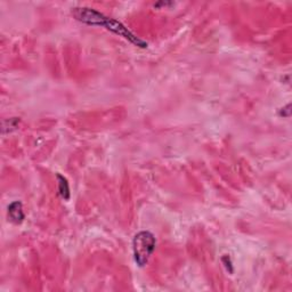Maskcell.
Instances as JSON below:
<instances>
[{
    "instance_id": "6da1fadb",
    "label": "cell",
    "mask_w": 292,
    "mask_h": 292,
    "mask_svg": "<svg viewBox=\"0 0 292 292\" xmlns=\"http://www.w3.org/2000/svg\"><path fill=\"white\" fill-rule=\"evenodd\" d=\"M72 15L77 21L81 22L83 24L91 27H102L105 29L111 31L118 36L125 38L126 40L132 42L133 45H135L136 47L146 48L147 42L144 41L135 36L128 27H126L124 24L119 21L111 19V17L105 16L103 13L98 12V10L94 8H89V7H76L72 9Z\"/></svg>"
},
{
    "instance_id": "7a4b0ae2",
    "label": "cell",
    "mask_w": 292,
    "mask_h": 292,
    "mask_svg": "<svg viewBox=\"0 0 292 292\" xmlns=\"http://www.w3.org/2000/svg\"><path fill=\"white\" fill-rule=\"evenodd\" d=\"M156 237L149 231H142L135 235L133 240V252L135 263L144 267L149 263L151 256L156 250Z\"/></svg>"
},
{
    "instance_id": "3957f363",
    "label": "cell",
    "mask_w": 292,
    "mask_h": 292,
    "mask_svg": "<svg viewBox=\"0 0 292 292\" xmlns=\"http://www.w3.org/2000/svg\"><path fill=\"white\" fill-rule=\"evenodd\" d=\"M8 217L15 224H21L26 218L23 205L20 201H14L8 206Z\"/></svg>"
},
{
    "instance_id": "277c9868",
    "label": "cell",
    "mask_w": 292,
    "mask_h": 292,
    "mask_svg": "<svg viewBox=\"0 0 292 292\" xmlns=\"http://www.w3.org/2000/svg\"><path fill=\"white\" fill-rule=\"evenodd\" d=\"M57 181H58V194L61 195L62 199L69 200L70 199V186L64 176L57 174Z\"/></svg>"
},
{
    "instance_id": "5b68a950",
    "label": "cell",
    "mask_w": 292,
    "mask_h": 292,
    "mask_svg": "<svg viewBox=\"0 0 292 292\" xmlns=\"http://www.w3.org/2000/svg\"><path fill=\"white\" fill-rule=\"evenodd\" d=\"M221 260H223V263L225 264V267H226V269L228 270V272L233 273V265H232V260L230 257H228L227 255H225L223 258H221Z\"/></svg>"
}]
</instances>
